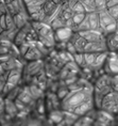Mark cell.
Instances as JSON below:
<instances>
[{"instance_id":"obj_21","label":"cell","mask_w":118,"mask_h":126,"mask_svg":"<svg viewBox=\"0 0 118 126\" xmlns=\"http://www.w3.org/2000/svg\"><path fill=\"white\" fill-rule=\"evenodd\" d=\"M24 2H26V4H27V3H29V2H30V1H32V0H24Z\"/></svg>"},{"instance_id":"obj_19","label":"cell","mask_w":118,"mask_h":126,"mask_svg":"<svg viewBox=\"0 0 118 126\" xmlns=\"http://www.w3.org/2000/svg\"><path fill=\"white\" fill-rule=\"evenodd\" d=\"M52 1H53L54 3H57V4H62L63 3V0H52Z\"/></svg>"},{"instance_id":"obj_17","label":"cell","mask_w":118,"mask_h":126,"mask_svg":"<svg viewBox=\"0 0 118 126\" xmlns=\"http://www.w3.org/2000/svg\"><path fill=\"white\" fill-rule=\"evenodd\" d=\"M108 13H110L112 16H113L114 18H116V19L118 20V4L114 5V7H111L107 9Z\"/></svg>"},{"instance_id":"obj_8","label":"cell","mask_w":118,"mask_h":126,"mask_svg":"<svg viewBox=\"0 0 118 126\" xmlns=\"http://www.w3.org/2000/svg\"><path fill=\"white\" fill-rule=\"evenodd\" d=\"M7 7H8V12L13 16L23 11H28L27 4L24 0H12V1L7 3Z\"/></svg>"},{"instance_id":"obj_1","label":"cell","mask_w":118,"mask_h":126,"mask_svg":"<svg viewBox=\"0 0 118 126\" xmlns=\"http://www.w3.org/2000/svg\"><path fill=\"white\" fill-rule=\"evenodd\" d=\"M61 108L63 111H68L78 116L92 112L95 108L94 87L78 86L69 89V92L61 100Z\"/></svg>"},{"instance_id":"obj_22","label":"cell","mask_w":118,"mask_h":126,"mask_svg":"<svg viewBox=\"0 0 118 126\" xmlns=\"http://www.w3.org/2000/svg\"><path fill=\"white\" fill-rule=\"evenodd\" d=\"M3 1H4V2H7V3H8V2H10V1H12V0H3Z\"/></svg>"},{"instance_id":"obj_13","label":"cell","mask_w":118,"mask_h":126,"mask_svg":"<svg viewBox=\"0 0 118 126\" xmlns=\"http://www.w3.org/2000/svg\"><path fill=\"white\" fill-rule=\"evenodd\" d=\"M85 15H86V13H74V14H73V16H72V20H73L74 27H76V28H74V31H76L77 27L82 23V20L84 19Z\"/></svg>"},{"instance_id":"obj_3","label":"cell","mask_w":118,"mask_h":126,"mask_svg":"<svg viewBox=\"0 0 118 126\" xmlns=\"http://www.w3.org/2000/svg\"><path fill=\"white\" fill-rule=\"evenodd\" d=\"M98 14H99V30L104 35H107L108 33L114 32V31L117 30L118 20L108 13L107 9L99 11Z\"/></svg>"},{"instance_id":"obj_6","label":"cell","mask_w":118,"mask_h":126,"mask_svg":"<svg viewBox=\"0 0 118 126\" xmlns=\"http://www.w3.org/2000/svg\"><path fill=\"white\" fill-rule=\"evenodd\" d=\"M104 51H108L107 46L105 41H101V42H87L84 47V51L83 52L99 53V52H104Z\"/></svg>"},{"instance_id":"obj_20","label":"cell","mask_w":118,"mask_h":126,"mask_svg":"<svg viewBox=\"0 0 118 126\" xmlns=\"http://www.w3.org/2000/svg\"><path fill=\"white\" fill-rule=\"evenodd\" d=\"M0 17H1V12H0ZM2 31H3V30H2L1 26H0V34H1V32H2Z\"/></svg>"},{"instance_id":"obj_23","label":"cell","mask_w":118,"mask_h":126,"mask_svg":"<svg viewBox=\"0 0 118 126\" xmlns=\"http://www.w3.org/2000/svg\"><path fill=\"white\" fill-rule=\"evenodd\" d=\"M117 31H118V26H117Z\"/></svg>"},{"instance_id":"obj_11","label":"cell","mask_w":118,"mask_h":126,"mask_svg":"<svg viewBox=\"0 0 118 126\" xmlns=\"http://www.w3.org/2000/svg\"><path fill=\"white\" fill-rule=\"evenodd\" d=\"M46 0H32L29 3H27V10L29 12V14H34L36 12L43 10Z\"/></svg>"},{"instance_id":"obj_5","label":"cell","mask_w":118,"mask_h":126,"mask_svg":"<svg viewBox=\"0 0 118 126\" xmlns=\"http://www.w3.org/2000/svg\"><path fill=\"white\" fill-rule=\"evenodd\" d=\"M74 30L68 27H63L54 30V37L57 43H67L73 34Z\"/></svg>"},{"instance_id":"obj_18","label":"cell","mask_w":118,"mask_h":126,"mask_svg":"<svg viewBox=\"0 0 118 126\" xmlns=\"http://www.w3.org/2000/svg\"><path fill=\"white\" fill-rule=\"evenodd\" d=\"M106 4H107V9L114 7V5L118 4V0H106Z\"/></svg>"},{"instance_id":"obj_9","label":"cell","mask_w":118,"mask_h":126,"mask_svg":"<svg viewBox=\"0 0 118 126\" xmlns=\"http://www.w3.org/2000/svg\"><path fill=\"white\" fill-rule=\"evenodd\" d=\"M43 53L41 51V49L38 48V46L36 45V42L35 43H32L28 49L27 53L24 56V58L27 60V61H35V60H39L43 57Z\"/></svg>"},{"instance_id":"obj_2","label":"cell","mask_w":118,"mask_h":126,"mask_svg":"<svg viewBox=\"0 0 118 126\" xmlns=\"http://www.w3.org/2000/svg\"><path fill=\"white\" fill-rule=\"evenodd\" d=\"M32 27L36 31L38 41L42 44H44L48 48H53L57 45V41L54 37V30L51 28L49 24H46L44 21H31Z\"/></svg>"},{"instance_id":"obj_4","label":"cell","mask_w":118,"mask_h":126,"mask_svg":"<svg viewBox=\"0 0 118 126\" xmlns=\"http://www.w3.org/2000/svg\"><path fill=\"white\" fill-rule=\"evenodd\" d=\"M101 109L114 116L117 114L118 113V91L112 90L111 92H108L102 98Z\"/></svg>"},{"instance_id":"obj_10","label":"cell","mask_w":118,"mask_h":126,"mask_svg":"<svg viewBox=\"0 0 118 126\" xmlns=\"http://www.w3.org/2000/svg\"><path fill=\"white\" fill-rule=\"evenodd\" d=\"M105 43H106L108 51H118V31L116 30L105 35Z\"/></svg>"},{"instance_id":"obj_16","label":"cell","mask_w":118,"mask_h":126,"mask_svg":"<svg viewBox=\"0 0 118 126\" xmlns=\"http://www.w3.org/2000/svg\"><path fill=\"white\" fill-rule=\"evenodd\" d=\"M68 92H69V88H67V87H62V88H60L59 91H58V98H60L62 100L68 94Z\"/></svg>"},{"instance_id":"obj_12","label":"cell","mask_w":118,"mask_h":126,"mask_svg":"<svg viewBox=\"0 0 118 126\" xmlns=\"http://www.w3.org/2000/svg\"><path fill=\"white\" fill-rule=\"evenodd\" d=\"M83 5L85 8L86 13H91V12H97L95 4V0H81Z\"/></svg>"},{"instance_id":"obj_15","label":"cell","mask_w":118,"mask_h":126,"mask_svg":"<svg viewBox=\"0 0 118 126\" xmlns=\"http://www.w3.org/2000/svg\"><path fill=\"white\" fill-rule=\"evenodd\" d=\"M95 4L97 12L102 11V10H106L107 4H106V0H95Z\"/></svg>"},{"instance_id":"obj_7","label":"cell","mask_w":118,"mask_h":126,"mask_svg":"<svg viewBox=\"0 0 118 126\" xmlns=\"http://www.w3.org/2000/svg\"><path fill=\"white\" fill-rule=\"evenodd\" d=\"M79 32L87 42H101V41H105V35L99 30H85V31H79Z\"/></svg>"},{"instance_id":"obj_14","label":"cell","mask_w":118,"mask_h":126,"mask_svg":"<svg viewBox=\"0 0 118 126\" xmlns=\"http://www.w3.org/2000/svg\"><path fill=\"white\" fill-rule=\"evenodd\" d=\"M72 10L74 13H86L85 8L83 5L81 0H78V1L74 2V4L72 5Z\"/></svg>"}]
</instances>
